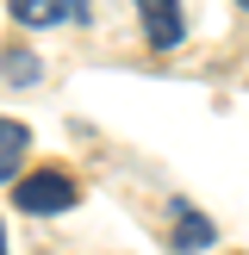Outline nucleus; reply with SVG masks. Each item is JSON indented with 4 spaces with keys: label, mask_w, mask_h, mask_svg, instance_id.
I'll use <instances>...</instances> for the list:
<instances>
[{
    "label": "nucleus",
    "mask_w": 249,
    "mask_h": 255,
    "mask_svg": "<svg viewBox=\"0 0 249 255\" xmlns=\"http://www.w3.org/2000/svg\"><path fill=\"white\" fill-rule=\"evenodd\" d=\"M137 12H143V37H149V50H174V44L187 37L181 0H137Z\"/></svg>",
    "instance_id": "7ed1b4c3"
},
{
    "label": "nucleus",
    "mask_w": 249,
    "mask_h": 255,
    "mask_svg": "<svg viewBox=\"0 0 249 255\" xmlns=\"http://www.w3.org/2000/svg\"><path fill=\"white\" fill-rule=\"evenodd\" d=\"M37 81V56L31 50H6V87H31Z\"/></svg>",
    "instance_id": "423d86ee"
},
{
    "label": "nucleus",
    "mask_w": 249,
    "mask_h": 255,
    "mask_svg": "<svg viewBox=\"0 0 249 255\" xmlns=\"http://www.w3.org/2000/svg\"><path fill=\"white\" fill-rule=\"evenodd\" d=\"M6 12L19 25H62V19L81 25L87 19V0H6Z\"/></svg>",
    "instance_id": "20e7f679"
},
{
    "label": "nucleus",
    "mask_w": 249,
    "mask_h": 255,
    "mask_svg": "<svg viewBox=\"0 0 249 255\" xmlns=\"http://www.w3.org/2000/svg\"><path fill=\"white\" fill-rule=\"evenodd\" d=\"M75 206H81V187L56 168H37V174L12 181V212H25V218H56V212H75Z\"/></svg>",
    "instance_id": "f257e3e1"
},
{
    "label": "nucleus",
    "mask_w": 249,
    "mask_h": 255,
    "mask_svg": "<svg viewBox=\"0 0 249 255\" xmlns=\"http://www.w3.org/2000/svg\"><path fill=\"white\" fill-rule=\"evenodd\" d=\"M168 237H174V255H199V249L218 243V224H212L193 199H174L168 206Z\"/></svg>",
    "instance_id": "f03ea898"
},
{
    "label": "nucleus",
    "mask_w": 249,
    "mask_h": 255,
    "mask_svg": "<svg viewBox=\"0 0 249 255\" xmlns=\"http://www.w3.org/2000/svg\"><path fill=\"white\" fill-rule=\"evenodd\" d=\"M25 143H31V137H25V125L19 119H6V131H0V181H19V162H25Z\"/></svg>",
    "instance_id": "39448f33"
},
{
    "label": "nucleus",
    "mask_w": 249,
    "mask_h": 255,
    "mask_svg": "<svg viewBox=\"0 0 249 255\" xmlns=\"http://www.w3.org/2000/svg\"><path fill=\"white\" fill-rule=\"evenodd\" d=\"M243 6H249V0H243Z\"/></svg>",
    "instance_id": "0eeeda50"
}]
</instances>
